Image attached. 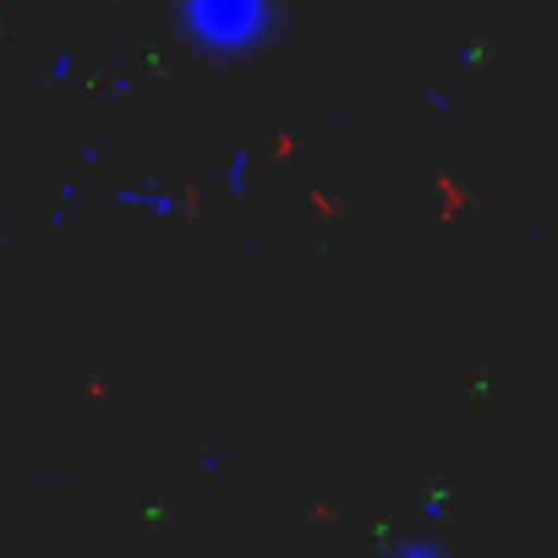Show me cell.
Instances as JSON below:
<instances>
[{
    "label": "cell",
    "instance_id": "2",
    "mask_svg": "<svg viewBox=\"0 0 558 558\" xmlns=\"http://www.w3.org/2000/svg\"><path fill=\"white\" fill-rule=\"evenodd\" d=\"M395 558H444V553H438V542H405Z\"/></svg>",
    "mask_w": 558,
    "mask_h": 558
},
{
    "label": "cell",
    "instance_id": "1",
    "mask_svg": "<svg viewBox=\"0 0 558 558\" xmlns=\"http://www.w3.org/2000/svg\"><path fill=\"white\" fill-rule=\"evenodd\" d=\"M268 0H186V23L203 50H252L268 34Z\"/></svg>",
    "mask_w": 558,
    "mask_h": 558
}]
</instances>
